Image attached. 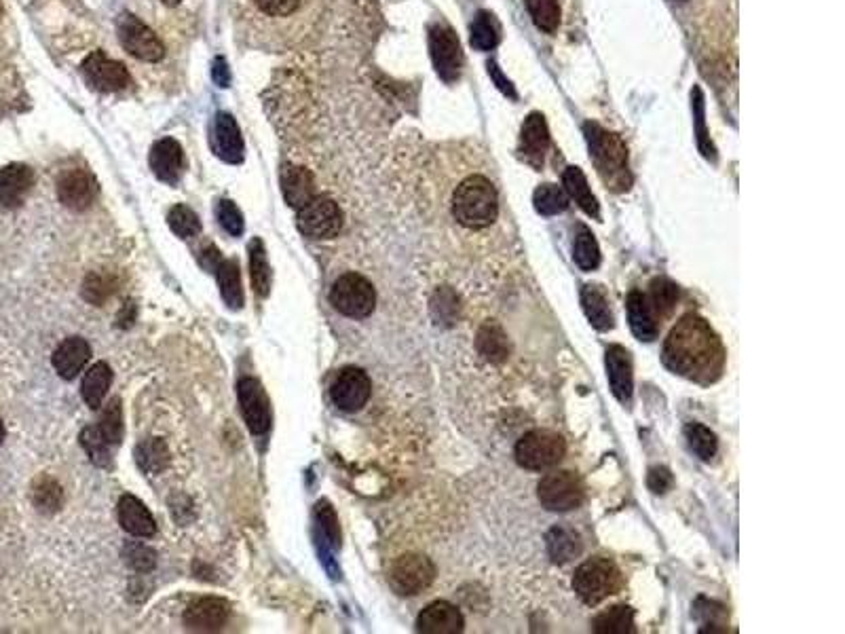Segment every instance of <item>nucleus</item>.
Masks as SVG:
<instances>
[{"label":"nucleus","mask_w":845,"mask_h":634,"mask_svg":"<svg viewBox=\"0 0 845 634\" xmlns=\"http://www.w3.org/2000/svg\"><path fill=\"white\" fill-rule=\"evenodd\" d=\"M167 222L172 231L182 239H191L201 231L199 216L191 208H186V205H176V208L169 210Z\"/></svg>","instance_id":"nucleus-41"},{"label":"nucleus","mask_w":845,"mask_h":634,"mask_svg":"<svg viewBox=\"0 0 845 634\" xmlns=\"http://www.w3.org/2000/svg\"><path fill=\"white\" fill-rule=\"evenodd\" d=\"M3 440H5V427H3V421H0V444H3Z\"/></svg>","instance_id":"nucleus-54"},{"label":"nucleus","mask_w":845,"mask_h":634,"mask_svg":"<svg viewBox=\"0 0 845 634\" xmlns=\"http://www.w3.org/2000/svg\"><path fill=\"white\" fill-rule=\"evenodd\" d=\"M548 148H550L548 123L546 119H543V115L533 113L522 125L520 153L524 159H527V163H531L533 167H541L543 159H546Z\"/></svg>","instance_id":"nucleus-22"},{"label":"nucleus","mask_w":845,"mask_h":634,"mask_svg":"<svg viewBox=\"0 0 845 634\" xmlns=\"http://www.w3.org/2000/svg\"><path fill=\"white\" fill-rule=\"evenodd\" d=\"M140 449H144L148 453V459H140V465L144 470H157V465H159V468H163L161 455L165 453V446L161 442H148V444H142Z\"/></svg>","instance_id":"nucleus-49"},{"label":"nucleus","mask_w":845,"mask_h":634,"mask_svg":"<svg viewBox=\"0 0 845 634\" xmlns=\"http://www.w3.org/2000/svg\"><path fill=\"white\" fill-rule=\"evenodd\" d=\"M0 15H3V3H0Z\"/></svg>","instance_id":"nucleus-55"},{"label":"nucleus","mask_w":845,"mask_h":634,"mask_svg":"<svg viewBox=\"0 0 845 634\" xmlns=\"http://www.w3.org/2000/svg\"><path fill=\"white\" fill-rule=\"evenodd\" d=\"M34 503L41 512H55L62 503L60 484L51 478H41L34 484Z\"/></svg>","instance_id":"nucleus-45"},{"label":"nucleus","mask_w":845,"mask_h":634,"mask_svg":"<svg viewBox=\"0 0 845 634\" xmlns=\"http://www.w3.org/2000/svg\"><path fill=\"white\" fill-rule=\"evenodd\" d=\"M296 225L307 237L332 239L343 229V212L332 197L315 195L298 210Z\"/></svg>","instance_id":"nucleus-9"},{"label":"nucleus","mask_w":845,"mask_h":634,"mask_svg":"<svg viewBox=\"0 0 845 634\" xmlns=\"http://www.w3.org/2000/svg\"><path fill=\"white\" fill-rule=\"evenodd\" d=\"M535 210L543 216H554L569 208V195L556 184H543L533 195Z\"/></svg>","instance_id":"nucleus-38"},{"label":"nucleus","mask_w":845,"mask_h":634,"mask_svg":"<svg viewBox=\"0 0 845 634\" xmlns=\"http://www.w3.org/2000/svg\"><path fill=\"white\" fill-rule=\"evenodd\" d=\"M115 279L108 273H91L83 284V296L89 303H104L108 296L115 294Z\"/></svg>","instance_id":"nucleus-46"},{"label":"nucleus","mask_w":845,"mask_h":634,"mask_svg":"<svg viewBox=\"0 0 845 634\" xmlns=\"http://www.w3.org/2000/svg\"><path fill=\"white\" fill-rule=\"evenodd\" d=\"M499 41L497 26L493 22V15L478 13L476 22L472 24V47L480 51H491Z\"/></svg>","instance_id":"nucleus-44"},{"label":"nucleus","mask_w":845,"mask_h":634,"mask_svg":"<svg viewBox=\"0 0 845 634\" xmlns=\"http://www.w3.org/2000/svg\"><path fill=\"white\" fill-rule=\"evenodd\" d=\"M231 618V605L224 599H214V596H205V599L195 601L184 613V624L186 628L197 630V632H214L220 630Z\"/></svg>","instance_id":"nucleus-17"},{"label":"nucleus","mask_w":845,"mask_h":634,"mask_svg":"<svg viewBox=\"0 0 845 634\" xmlns=\"http://www.w3.org/2000/svg\"><path fill=\"white\" fill-rule=\"evenodd\" d=\"M622 573L609 558H590L573 575V590L586 605H598L622 588Z\"/></svg>","instance_id":"nucleus-5"},{"label":"nucleus","mask_w":845,"mask_h":634,"mask_svg":"<svg viewBox=\"0 0 845 634\" xmlns=\"http://www.w3.org/2000/svg\"><path fill=\"white\" fill-rule=\"evenodd\" d=\"M573 260L581 271H594L600 265V248L592 231L584 225L577 227L573 239Z\"/></svg>","instance_id":"nucleus-34"},{"label":"nucleus","mask_w":845,"mask_h":634,"mask_svg":"<svg viewBox=\"0 0 845 634\" xmlns=\"http://www.w3.org/2000/svg\"><path fill=\"white\" fill-rule=\"evenodd\" d=\"M216 277H218V286H220L224 303H227L231 309H241L243 288H241V273L235 260H222V263L216 267Z\"/></svg>","instance_id":"nucleus-33"},{"label":"nucleus","mask_w":845,"mask_h":634,"mask_svg":"<svg viewBox=\"0 0 845 634\" xmlns=\"http://www.w3.org/2000/svg\"><path fill=\"white\" fill-rule=\"evenodd\" d=\"M98 195V182L87 170H68L58 180V197L66 205L68 210L83 212L89 205L96 201Z\"/></svg>","instance_id":"nucleus-16"},{"label":"nucleus","mask_w":845,"mask_h":634,"mask_svg":"<svg viewBox=\"0 0 845 634\" xmlns=\"http://www.w3.org/2000/svg\"><path fill=\"white\" fill-rule=\"evenodd\" d=\"M214 151L216 155L227 163H241L243 161V138L235 119L227 113H220L214 123Z\"/></svg>","instance_id":"nucleus-25"},{"label":"nucleus","mask_w":845,"mask_h":634,"mask_svg":"<svg viewBox=\"0 0 845 634\" xmlns=\"http://www.w3.org/2000/svg\"><path fill=\"white\" fill-rule=\"evenodd\" d=\"M685 436L689 442V449L696 453L702 461H710L719 451V440L702 423H689L685 427Z\"/></svg>","instance_id":"nucleus-37"},{"label":"nucleus","mask_w":845,"mask_h":634,"mask_svg":"<svg viewBox=\"0 0 845 634\" xmlns=\"http://www.w3.org/2000/svg\"><path fill=\"white\" fill-rule=\"evenodd\" d=\"M237 394H239L243 419H246V425L250 427V432L252 434L269 432L271 406H269L267 391H265V387H262V383L258 379H250V377L241 379L239 385H237Z\"/></svg>","instance_id":"nucleus-13"},{"label":"nucleus","mask_w":845,"mask_h":634,"mask_svg":"<svg viewBox=\"0 0 845 634\" xmlns=\"http://www.w3.org/2000/svg\"><path fill=\"white\" fill-rule=\"evenodd\" d=\"M248 252H250L252 286H254V292L262 298V296L269 294V288H271V269H269V260H267V250H265V246H262V241L256 237V239H252Z\"/></svg>","instance_id":"nucleus-35"},{"label":"nucleus","mask_w":845,"mask_h":634,"mask_svg":"<svg viewBox=\"0 0 845 634\" xmlns=\"http://www.w3.org/2000/svg\"><path fill=\"white\" fill-rule=\"evenodd\" d=\"M607 377H609L613 396L619 402L626 404L632 398V389H634L632 358L626 347L611 345L607 349Z\"/></svg>","instance_id":"nucleus-20"},{"label":"nucleus","mask_w":845,"mask_h":634,"mask_svg":"<svg viewBox=\"0 0 845 634\" xmlns=\"http://www.w3.org/2000/svg\"><path fill=\"white\" fill-rule=\"evenodd\" d=\"M514 453L524 470L541 472L562 461L567 453V442L556 432L533 430L518 440Z\"/></svg>","instance_id":"nucleus-6"},{"label":"nucleus","mask_w":845,"mask_h":634,"mask_svg":"<svg viewBox=\"0 0 845 634\" xmlns=\"http://www.w3.org/2000/svg\"><path fill=\"white\" fill-rule=\"evenodd\" d=\"M548 552L554 563H569L581 552V539L569 527H554L548 537Z\"/></svg>","instance_id":"nucleus-32"},{"label":"nucleus","mask_w":845,"mask_h":634,"mask_svg":"<svg viewBox=\"0 0 845 634\" xmlns=\"http://www.w3.org/2000/svg\"><path fill=\"white\" fill-rule=\"evenodd\" d=\"M281 191H284L290 208L300 210L315 197V178L307 167L284 165V170H281Z\"/></svg>","instance_id":"nucleus-24"},{"label":"nucleus","mask_w":845,"mask_h":634,"mask_svg":"<svg viewBox=\"0 0 845 634\" xmlns=\"http://www.w3.org/2000/svg\"><path fill=\"white\" fill-rule=\"evenodd\" d=\"M161 3H165V5H169V7H174V5H180L182 0H161Z\"/></svg>","instance_id":"nucleus-53"},{"label":"nucleus","mask_w":845,"mask_h":634,"mask_svg":"<svg viewBox=\"0 0 845 634\" xmlns=\"http://www.w3.org/2000/svg\"><path fill=\"white\" fill-rule=\"evenodd\" d=\"M34 184V174L28 165L11 163L0 170V205L20 208Z\"/></svg>","instance_id":"nucleus-19"},{"label":"nucleus","mask_w":845,"mask_h":634,"mask_svg":"<svg viewBox=\"0 0 845 634\" xmlns=\"http://www.w3.org/2000/svg\"><path fill=\"white\" fill-rule=\"evenodd\" d=\"M662 356L672 372L700 385L719 381L727 360L721 337L698 313L685 315L670 330Z\"/></svg>","instance_id":"nucleus-2"},{"label":"nucleus","mask_w":845,"mask_h":634,"mask_svg":"<svg viewBox=\"0 0 845 634\" xmlns=\"http://www.w3.org/2000/svg\"><path fill=\"white\" fill-rule=\"evenodd\" d=\"M537 497L541 506L550 512H571L584 503L586 489L577 474L560 470L541 478L537 484Z\"/></svg>","instance_id":"nucleus-8"},{"label":"nucleus","mask_w":845,"mask_h":634,"mask_svg":"<svg viewBox=\"0 0 845 634\" xmlns=\"http://www.w3.org/2000/svg\"><path fill=\"white\" fill-rule=\"evenodd\" d=\"M465 620L461 611L448 601L427 605L417 618V630L423 634H457L463 632Z\"/></svg>","instance_id":"nucleus-18"},{"label":"nucleus","mask_w":845,"mask_h":634,"mask_svg":"<svg viewBox=\"0 0 845 634\" xmlns=\"http://www.w3.org/2000/svg\"><path fill=\"white\" fill-rule=\"evenodd\" d=\"M216 216H218L220 227L227 231L229 235H233V237L243 235V214L239 212V208L233 201L222 199L218 203V208H216Z\"/></svg>","instance_id":"nucleus-47"},{"label":"nucleus","mask_w":845,"mask_h":634,"mask_svg":"<svg viewBox=\"0 0 845 634\" xmlns=\"http://www.w3.org/2000/svg\"><path fill=\"white\" fill-rule=\"evenodd\" d=\"M324 0H239L241 34L252 45L290 49L313 30Z\"/></svg>","instance_id":"nucleus-1"},{"label":"nucleus","mask_w":845,"mask_h":634,"mask_svg":"<svg viewBox=\"0 0 845 634\" xmlns=\"http://www.w3.org/2000/svg\"><path fill=\"white\" fill-rule=\"evenodd\" d=\"M499 214V197L493 182L484 176L465 178L453 195V216L467 229L491 227Z\"/></svg>","instance_id":"nucleus-3"},{"label":"nucleus","mask_w":845,"mask_h":634,"mask_svg":"<svg viewBox=\"0 0 845 634\" xmlns=\"http://www.w3.org/2000/svg\"><path fill=\"white\" fill-rule=\"evenodd\" d=\"M155 563H157V556L150 548L140 546V544L127 548V565L129 567H134L138 571H150L155 567Z\"/></svg>","instance_id":"nucleus-48"},{"label":"nucleus","mask_w":845,"mask_h":634,"mask_svg":"<svg viewBox=\"0 0 845 634\" xmlns=\"http://www.w3.org/2000/svg\"><path fill=\"white\" fill-rule=\"evenodd\" d=\"M592 630L598 634H632L636 630L634 609L626 605H617L603 613H598L592 622Z\"/></svg>","instance_id":"nucleus-31"},{"label":"nucleus","mask_w":845,"mask_h":634,"mask_svg":"<svg viewBox=\"0 0 845 634\" xmlns=\"http://www.w3.org/2000/svg\"><path fill=\"white\" fill-rule=\"evenodd\" d=\"M212 77H214V81H216L220 87H229V83H231V72H229V68H227V64H224V60H222V58H218V60L214 62Z\"/></svg>","instance_id":"nucleus-51"},{"label":"nucleus","mask_w":845,"mask_h":634,"mask_svg":"<svg viewBox=\"0 0 845 634\" xmlns=\"http://www.w3.org/2000/svg\"><path fill=\"white\" fill-rule=\"evenodd\" d=\"M626 305H628V320H630L634 337L645 343L655 341L657 334H660V320H657V313L649 301V296L634 290L628 294Z\"/></svg>","instance_id":"nucleus-21"},{"label":"nucleus","mask_w":845,"mask_h":634,"mask_svg":"<svg viewBox=\"0 0 845 634\" xmlns=\"http://www.w3.org/2000/svg\"><path fill=\"white\" fill-rule=\"evenodd\" d=\"M119 522L129 535L153 537L157 533V522H155L153 514H150L144 503L134 495L121 497V501H119Z\"/></svg>","instance_id":"nucleus-27"},{"label":"nucleus","mask_w":845,"mask_h":634,"mask_svg":"<svg viewBox=\"0 0 845 634\" xmlns=\"http://www.w3.org/2000/svg\"><path fill=\"white\" fill-rule=\"evenodd\" d=\"M649 301L657 317H668L674 311L676 301H679V288H676L672 282H668V279H655V282L651 284Z\"/></svg>","instance_id":"nucleus-40"},{"label":"nucleus","mask_w":845,"mask_h":634,"mask_svg":"<svg viewBox=\"0 0 845 634\" xmlns=\"http://www.w3.org/2000/svg\"><path fill=\"white\" fill-rule=\"evenodd\" d=\"M562 182H565V193L579 205L581 210L594 218H600L598 201L594 193L590 191V184L579 167H567L565 174H562Z\"/></svg>","instance_id":"nucleus-29"},{"label":"nucleus","mask_w":845,"mask_h":634,"mask_svg":"<svg viewBox=\"0 0 845 634\" xmlns=\"http://www.w3.org/2000/svg\"><path fill=\"white\" fill-rule=\"evenodd\" d=\"M436 580V567L423 554H404L389 569V584L400 596L421 594Z\"/></svg>","instance_id":"nucleus-10"},{"label":"nucleus","mask_w":845,"mask_h":634,"mask_svg":"<svg viewBox=\"0 0 845 634\" xmlns=\"http://www.w3.org/2000/svg\"><path fill=\"white\" fill-rule=\"evenodd\" d=\"M150 167L159 180L176 184L182 174V146L174 138L159 140L150 151Z\"/></svg>","instance_id":"nucleus-26"},{"label":"nucleus","mask_w":845,"mask_h":634,"mask_svg":"<svg viewBox=\"0 0 845 634\" xmlns=\"http://www.w3.org/2000/svg\"><path fill=\"white\" fill-rule=\"evenodd\" d=\"M529 9V15L539 30L554 32L560 22V7L558 0H524Z\"/></svg>","instance_id":"nucleus-39"},{"label":"nucleus","mask_w":845,"mask_h":634,"mask_svg":"<svg viewBox=\"0 0 845 634\" xmlns=\"http://www.w3.org/2000/svg\"><path fill=\"white\" fill-rule=\"evenodd\" d=\"M581 307H584L590 324L596 330L605 332L613 328V313L609 307V298H607V292L600 286L588 284L581 288Z\"/></svg>","instance_id":"nucleus-28"},{"label":"nucleus","mask_w":845,"mask_h":634,"mask_svg":"<svg viewBox=\"0 0 845 634\" xmlns=\"http://www.w3.org/2000/svg\"><path fill=\"white\" fill-rule=\"evenodd\" d=\"M330 301L338 313L355 317V320H362V317H368L374 311V305H377V292H374V286L364 275L347 273L334 282Z\"/></svg>","instance_id":"nucleus-7"},{"label":"nucleus","mask_w":845,"mask_h":634,"mask_svg":"<svg viewBox=\"0 0 845 634\" xmlns=\"http://www.w3.org/2000/svg\"><path fill=\"white\" fill-rule=\"evenodd\" d=\"M81 72L85 81L98 91H121L129 85L127 68L117 60L106 58L102 51L91 53L83 62Z\"/></svg>","instance_id":"nucleus-15"},{"label":"nucleus","mask_w":845,"mask_h":634,"mask_svg":"<svg viewBox=\"0 0 845 634\" xmlns=\"http://www.w3.org/2000/svg\"><path fill=\"white\" fill-rule=\"evenodd\" d=\"M98 430L110 446L121 442V438H123V413H121V402L119 400L108 402V406L104 408V413L100 417Z\"/></svg>","instance_id":"nucleus-42"},{"label":"nucleus","mask_w":845,"mask_h":634,"mask_svg":"<svg viewBox=\"0 0 845 634\" xmlns=\"http://www.w3.org/2000/svg\"><path fill=\"white\" fill-rule=\"evenodd\" d=\"M81 444H83V449L89 453V457H91L93 463L100 465V468H108V465H110V444L100 434L98 425L96 427H87V430H83Z\"/></svg>","instance_id":"nucleus-43"},{"label":"nucleus","mask_w":845,"mask_h":634,"mask_svg":"<svg viewBox=\"0 0 845 634\" xmlns=\"http://www.w3.org/2000/svg\"><path fill=\"white\" fill-rule=\"evenodd\" d=\"M647 484L653 493H666L672 487V474L666 468H655L649 472Z\"/></svg>","instance_id":"nucleus-50"},{"label":"nucleus","mask_w":845,"mask_h":634,"mask_svg":"<svg viewBox=\"0 0 845 634\" xmlns=\"http://www.w3.org/2000/svg\"><path fill=\"white\" fill-rule=\"evenodd\" d=\"M488 72L493 74L495 77V81L499 83V87L505 91V93H510V96H514V91H512V85H510V81H505L503 77H501V72L497 70V66H488Z\"/></svg>","instance_id":"nucleus-52"},{"label":"nucleus","mask_w":845,"mask_h":634,"mask_svg":"<svg viewBox=\"0 0 845 634\" xmlns=\"http://www.w3.org/2000/svg\"><path fill=\"white\" fill-rule=\"evenodd\" d=\"M370 389L372 385L366 372L362 368L351 366L338 372V377L330 387V398L338 408L345 410V413H355V410L366 406Z\"/></svg>","instance_id":"nucleus-14"},{"label":"nucleus","mask_w":845,"mask_h":634,"mask_svg":"<svg viewBox=\"0 0 845 634\" xmlns=\"http://www.w3.org/2000/svg\"><path fill=\"white\" fill-rule=\"evenodd\" d=\"M110 383H112V370L106 362H98L96 366H91L87 370V375H85L83 385H81V394H83V400L87 402L89 408L96 410V408L102 406V402L108 394V389H110Z\"/></svg>","instance_id":"nucleus-30"},{"label":"nucleus","mask_w":845,"mask_h":634,"mask_svg":"<svg viewBox=\"0 0 845 634\" xmlns=\"http://www.w3.org/2000/svg\"><path fill=\"white\" fill-rule=\"evenodd\" d=\"M586 136L590 144V157L596 163L598 176L603 178L609 189L626 191L632 180L628 172V148L624 140L592 123L586 125Z\"/></svg>","instance_id":"nucleus-4"},{"label":"nucleus","mask_w":845,"mask_h":634,"mask_svg":"<svg viewBox=\"0 0 845 634\" xmlns=\"http://www.w3.org/2000/svg\"><path fill=\"white\" fill-rule=\"evenodd\" d=\"M429 49H431V60H434V66L440 77L446 83L457 81L461 74L463 53H461V45L455 32L446 26H436L429 32Z\"/></svg>","instance_id":"nucleus-12"},{"label":"nucleus","mask_w":845,"mask_h":634,"mask_svg":"<svg viewBox=\"0 0 845 634\" xmlns=\"http://www.w3.org/2000/svg\"><path fill=\"white\" fill-rule=\"evenodd\" d=\"M119 41L127 53L142 62H159L163 60L165 49L155 30H150L136 15L123 13L117 24Z\"/></svg>","instance_id":"nucleus-11"},{"label":"nucleus","mask_w":845,"mask_h":634,"mask_svg":"<svg viewBox=\"0 0 845 634\" xmlns=\"http://www.w3.org/2000/svg\"><path fill=\"white\" fill-rule=\"evenodd\" d=\"M476 345L486 360L503 362L507 358V339L497 324H484L478 332Z\"/></svg>","instance_id":"nucleus-36"},{"label":"nucleus","mask_w":845,"mask_h":634,"mask_svg":"<svg viewBox=\"0 0 845 634\" xmlns=\"http://www.w3.org/2000/svg\"><path fill=\"white\" fill-rule=\"evenodd\" d=\"M91 358V347L81 337H70L66 339L53 353V368L58 370L62 379H77L79 372L85 368V364Z\"/></svg>","instance_id":"nucleus-23"}]
</instances>
